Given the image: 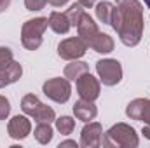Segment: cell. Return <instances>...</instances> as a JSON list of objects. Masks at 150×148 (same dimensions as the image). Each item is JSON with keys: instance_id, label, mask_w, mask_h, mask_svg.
<instances>
[{"instance_id": "obj_3", "label": "cell", "mask_w": 150, "mask_h": 148, "mask_svg": "<svg viewBox=\"0 0 150 148\" xmlns=\"http://www.w3.org/2000/svg\"><path fill=\"white\" fill-rule=\"evenodd\" d=\"M49 21L47 18H33L23 23L21 28V44L28 51H37L42 45L44 40V32L47 30Z\"/></svg>"}, {"instance_id": "obj_19", "label": "cell", "mask_w": 150, "mask_h": 148, "mask_svg": "<svg viewBox=\"0 0 150 148\" xmlns=\"http://www.w3.org/2000/svg\"><path fill=\"white\" fill-rule=\"evenodd\" d=\"M42 105V101L38 99L35 94H26V96H23V99H21V110L25 111L26 115H33L37 108Z\"/></svg>"}, {"instance_id": "obj_16", "label": "cell", "mask_w": 150, "mask_h": 148, "mask_svg": "<svg viewBox=\"0 0 150 148\" xmlns=\"http://www.w3.org/2000/svg\"><path fill=\"white\" fill-rule=\"evenodd\" d=\"M89 72V65L87 63H84V61H70L67 66H65V77L70 80V82H77V78L80 77V75L87 73Z\"/></svg>"}, {"instance_id": "obj_9", "label": "cell", "mask_w": 150, "mask_h": 148, "mask_svg": "<svg viewBox=\"0 0 150 148\" xmlns=\"http://www.w3.org/2000/svg\"><path fill=\"white\" fill-rule=\"evenodd\" d=\"M126 115L131 120H140L150 125V99L147 98H136L126 106Z\"/></svg>"}, {"instance_id": "obj_18", "label": "cell", "mask_w": 150, "mask_h": 148, "mask_svg": "<svg viewBox=\"0 0 150 148\" xmlns=\"http://www.w3.org/2000/svg\"><path fill=\"white\" fill-rule=\"evenodd\" d=\"M113 5L112 2H100V4H96V18L100 19V23H103V25H110V21H112V14H113Z\"/></svg>"}, {"instance_id": "obj_6", "label": "cell", "mask_w": 150, "mask_h": 148, "mask_svg": "<svg viewBox=\"0 0 150 148\" xmlns=\"http://www.w3.org/2000/svg\"><path fill=\"white\" fill-rule=\"evenodd\" d=\"M86 51H87V44L80 37L65 38L58 45V56L61 59H67V61H74V59L82 58L86 54Z\"/></svg>"}, {"instance_id": "obj_20", "label": "cell", "mask_w": 150, "mask_h": 148, "mask_svg": "<svg viewBox=\"0 0 150 148\" xmlns=\"http://www.w3.org/2000/svg\"><path fill=\"white\" fill-rule=\"evenodd\" d=\"M33 118H35V122H54L56 120V113H54V110L51 108V106H47V105H40L37 108V111L32 115Z\"/></svg>"}, {"instance_id": "obj_31", "label": "cell", "mask_w": 150, "mask_h": 148, "mask_svg": "<svg viewBox=\"0 0 150 148\" xmlns=\"http://www.w3.org/2000/svg\"><path fill=\"white\" fill-rule=\"evenodd\" d=\"M145 5H147V7L150 9V0H145Z\"/></svg>"}, {"instance_id": "obj_10", "label": "cell", "mask_w": 150, "mask_h": 148, "mask_svg": "<svg viewBox=\"0 0 150 148\" xmlns=\"http://www.w3.org/2000/svg\"><path fill=\"white\" fill-rule=\"evenodd\" d=\"M32 131V122L25 115H16L7 124V132L12 140H25Z\"/></svg>"}, {"instance_id": "obj_15", "label": "cell", "mask_w": 150, "mask_h": 148, "mask_svg": "<svg viewBox=\"0 0 150 148\" xmlns=\"http://www.w3.org/2000/svg\"><path fill=\"white\" fill-rule=\"evenodd\" d=\"M91 49H94L96 52H100V54H108V52H112L113 47H115V42H113V38L110 35H107V33H98L94 40L91 42V45H89Z\"/></svg>"}, {"instance_id": "obj_24", "label": "cell", "mask_w": 150, "mask_h": 148, "mask_svg": "<svg viewBox=\"0 0 150 148\" xmlns=\"http://www.w3.org/2000/svg\"><path fill=\"white\" fill-rule=\"evenodd\" d=\"M11 113V101L0 94V120H5Z\"/></svg>"}, {"instance_id": "obj_13", "label": "cell", "mask_w": 150, "mask_h": 148, "mask_svg": "<svg viewBox=\"0 0 150 148\" xmlns=\"http://www.w3.org/2000/svg\"><path fill=\"white\" fill-rule=\"evenodd\" d=\"M47 21H49V28L54 33H58V35H65L72 28V25H70V21H68V18H67L65 12H56L54 11V12L49 14V19Z\"/></svg>"}, {"instance_id": "obj_17", "label": "cell", "mask_w": 150, "mask_h": 148, "mask_svg": "<svg viewBox=\"0 0 150 148\" xmlns=\"http://www.w3.org/2000/svg\"><path fill=\"white\" fill-rule=\"evenodd\" d=\"M52 134H54V131H52V127H51L49 122H37V127L33 131V136H35V140H37L40 145L51 143Z\"/></svg>"}, {"instance_id": "obj_7", "label": "cell", "mask_w": 150, "mask_h": 148, "mask_svg": "<svg viewBox=\"0 0 150 148\" xmlns=\"http://www.w3.org/2000/svg\"><path fill=\"white\" fill-rule=\"evenodd\" d=\"M77 92L82 99H89V101H96L100 98V92H101V85H100V80L96 77L89 73H84L77 78Z\"/></svg>"}, {"instance_id": "obj_28", "label": "cell", "mask_w": 150, "mask_h": 148, "mask_svg": "<svg viewBox=\"0 0 150 148\" xmlns=\"http://www.w3.org/2000/svg\"><path fill=\"white\" fill-rule=\"evenodd\" d=\"M84 9H91L93 5H96V0H77Z\"/></svg>"}, {"instance_id": "obj_22", "label": "cell", "mask_w": 150, "mask_h": 148, "mask_svg": "<svg viewBox=\"0 0 150 148\" xmlns=\"http://www.w3.org/2000/svg\"><path fill=\"white\" fill-rule=\"evenodd\" d=\"M84 12H86V11H84V7H82V5H80L79 2H77V4L70 5V7L67 9V12H65V14H67L68 21H70V25H72V26H77Z\"/></svg>"}, {"instance_id": "obj_4", "label": "cell", "mask_w": 150, "mask_h": 148, "mask_svg": "<svg viewBox=\"0 0 150 148\" xmlns=\"http://www.w3.org/2000/svg\"><path fill=\"white\" fill-rule=\"evenodd\" d=\"M42 92H44L49 99H52L54 103L63 105V103H67V101L70 99V96H72V85H70V80H68L67 77H65V78L54 77V78H49V80L44 82Z\"/></svg>"}, {"instance_id": "obj_12", "label": "cell", "mask_w": 150, "mask_h": 148, "mask_svg": "<svg viewBox=\"0 0 150 148\" xmlns=\"http://www.w3.org/2000/svg\"><path fill=\"white\" fill-rule=\"evenodd\" d=\"M74 115L77 120H82V122H91L96 118L98 115V108L94 105V101H89V99H79L74 105Z\"/></svg>"}, {"instance_id": "obj_5", "label": "cell", "mask_w": 150, "mask_h": 148, "mask_svg": "<svg viewBox=\"0 0 150 148\" xmlns=\"http://www.w3.org/2000/svg\"><path fill=\"white\" fill-rule=\"evenodd\" d=\"M96 73L103 85L113 87L122 80V66L117 59H100L96 63Z\"/></svg>"}, {"instance_id": "obj_23", "label": "cell", "mask_w": 150, "mask_h": 148, "mask_svg": "<svg viewBox=\"0 0 150 148\" xmlns=\"http://www.w3.org/2000/svg\"><path fill=\"white\" fill-rule=\"evenodd\" d=\"M14 61V56H12V51L9 47H0V72L5 70L11 63Z\"/></svg>"}, {"instance_id": "obj_29", "label": "cell", "mask_w": 150, "mask_h": 148, "mask_svg": "<svg viewBox=\"0 0 150 148\" xmlns=\"http://www.w3.org/2000/svg\"><path fill=\"white\" fill-rule=\"evenodd\" d=\"M11 2H12V0H0V14H2V12H5V11L9 9Z\"/></svg>"}, {"instance_id": "obj_21", "label": "cell", "mask_w": 150, "mask_h": 148, "mask_svg": "<svg viewBox=\"0 0 150 148\" xmlns=\"http://www.w3.org/2000/svg\"><path fill=\"white\" fill-rule=\"evenodd\" d=\"M56 122V129L59 131V134H65V136H68V134H72L75 129V120L72 117H67V115H63V117H59V118H56L54 120Z\"/></svg>"}, {"instance_id": "obj_1", "label": "cell", "mask_w": 150, "mask_h": 148, "mask_svg": "<svg viewBox=\"0 0 150 148\" xmlns=\"http://www.w3.org/2000/svg\"><path fill=\"white\" fill-rule=\"evenodd\" d=\"M112 28L126 47H134L143 37V7L138 0H119L113 7Z\"/></svg>"}, {"instance_id": "obj_26", "label": "cell", "mask_w": 150, "mask_h": 148, "mask_svg": "<svg viewBox=\"0 0 150 148\" xmlns=\"http://www.w3.org/2000/svg\"><path fill=\"white\" fill-rule=\"evenodd\" d=\"M67 147L77 148V147H79V143L74 141V140H67V141H61V143H59V148H67Z\"/></svg>"}, {"instance_id": "obj_8", "label": "cell", "mask_w": 150, "mask_h": 148, "mask_svg": "<svg viewBox=\"0 0 150 148\" xmlns=\"http://www.w3.org/2000/svg\"><path fill=\"white\" fill-rule=\"evenodd\" d=\"M103 140V127L100 122H86L80 132V147L82 148H98L101 147Z\"/></svg>"}, {"instance_id": "obj_27", "label": "cell", "mask_w": 150, "mask_h": 148, "mask_svg": "<svg viewBox=\"0 0 150 148\" xmlns=\"http://www.w3.org/2000/svg\"><path fill=\"white\" fill-rule=\"evenodd\" d=\"M70 0H47V4H51L52 7H63V5H67Z\"/></svg>"}, {"instance_id": "obj_14", "label": "cell", "mask_w": 150, "mask_h": 148, "mask_svg": "<svg viewBox=\"0 0 150 148\" xmlns=\"http://www.w3.org/2000/svg\"><path fill=\"white\" fill-rule=\"evenodd\" d=\"M23 75V66L18 61H12L5 70L0 72V89H4L5 85H11L14 82H18Z\"/></svg>"}, {"instance_id": "obj_25", "label": "cell", "mask_w": 150, "mask_h": 148, "mask_svg": "<svg viewBox=\"0 0 150 148\" xmlns=\"http://www.w3.org/2000/svg\"><path fill=\"white\" fill-rule=\"evenodd\" d=\"M47 0H25V7L28 11H42L45 7Z\"/></svg>"}, {"instance_id": "obj_11", "label": "cell", "mask_w": 150, "mask_h": 148, "mask_svg": "<svg viewBox=\"0 0 150 148\" xmlns=\"http://www.w3.org/2000/svg\"><path fill=\"white\" fill-rule=\"evenodd\" d=\"M77 32H79V37L87 44V47L91 45V42L94 40V37L100 33L98 25L94 23V19H93L87 12H84V14H82L80 21H79V25H77Z\"/></svg>"}, {"instance_id": "obj_30", "label": "cell", "mask_w": 150, "mask_h": 148, "mask_svg": "<svg viewBox=\"0 0 150 148\" xmlns=\"http://www.w3.org/2000/svg\"><path fill=\"white\" fill-rule=\"evenodd\" d=\"M142 134H143L147 140H150V125H147V124L143 125V129H142Z\"/></svg>"}, {"instance_id": "obj_2", "label": "cell", "mask_w": 150, "mask_h": 148, "mask_svg": "<svg viewBox=\"0 0 150 148\" xmlns=\"http://www.w3.org/2000/svg\"><path fill=\"white\" fill-rule=\"evenodd\" d=\"M140 145L138 134L134 131V127L119 122L112 125L101 140V147H122V148H136Z\"/></svg>"}]
</instances>
